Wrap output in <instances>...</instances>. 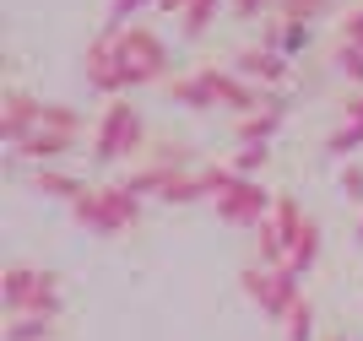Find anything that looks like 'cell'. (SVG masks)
I'll list each match as a JSON object with an SVG mask.
<instances>
[{"mask_svg": "<svg viewBox=\"0 0 363 341\" xmlns=\"http://www.w3.org/2000/svg\"><path fill=\"white\" fill-rule=\"evenodd\" d=\"M0 303L6 314H44V320H60L65 314V298H60V276L55 271H38V266H6L0 276Z\"/></svg>", "mask_w": 363, "mask_h": 341, "instance_id": "obj_1", "label": "cell"}, {"mask_svg": "<svg viewBox=\"0 0 363 341\" xmlns=\"http://www.w3.org/2000/svg\"><path fill=\"white\" fill-rule=\"evenodd\" d=\"M71 211H76V223L87 228V233L114 238V233H125V228L141 223V195H130L125 184H87V195H82Z\"/></svg>", "mask_w": 363, "mask_h": 341, "instance_id": "obj_2", "label": "cell"}, {"mask_svg": "<svg viewBox=\"0 0 363 341\" xmlns=\"http://www.w3.org/2000/svg\"><path fill=\"white\" fill-rule=\"evenodd\" d=\"M114 49H120V65H125V82L130 87H152V82H163L168 76V44L157 38L152 28H125V33H114Z\"/></svg>", "mask_w": 363, "mask_h": 341, "instance_id": "obj_3", "label": "cell"}, {"mask_svg": "<svg viewBox=\"0 0 363 341\" xmlns=\"http://www.w3.org/2000/svg\"><path fill=\"white\" fill-rule=\"evenodd\" d=\"M141 114L136 104H125V98H114V104L104 108V119H98V130H92V163H120V157H130V152H141Z\"/></svg>", "mask_w": 363, "mask_h": 341, "instance_id": "obj_4", "label": "cell"}, {"mask_svg": "<svg viewBox=\"0 0 363 341\" xmlns=\"http://www.w3.org/2000/svg\"><path fill=\"white\" fill-rule=\"evenodd\" d=\"M239 282H244V293H250V303H255L266 320H288L293 314V303H298V276L293 271H266V266H244L239 271Z\"/></svg>", "mask_w": 363, "mask_h": 341, "instance_id": "obj_5", "label": "cell"}, {"mask_svg": "<svg viewBox=\"0 0 363 341\" xmlns=\"http://www.w3.org/2000/svg\"><path fill=\"white\" fill-rule=\"evenodd\" d=\"M272 217L288 228V271H293V276H303V271L320 260V228H315V217H309L288 190H277V211H272Z\"/></svg>", "mask_w": 363, "mask_h": 341, "instance_id": "obj_6", "label": "cell"}, {"mask_svg": "<svg viewBox=\"0 0 363 341\" xmlns=\"http://www.w3.org/2000/svg\"><path fill=\"white\" fill-rule=\"evenodd\" d=\"M212 206H217V223H228V228H250V233H255V228L277 211V195L266 190L260 179H239V184H233L223 201H212Z\"/></svg>", "mask_w": 363, "mask_h": 341, "instance_id": "obj_7", "label": "cell"}, {"mask_svg": "<svg viewBox=\"0 0 363 341\" xmlns=\"http://www.w3.org/2000/svg\"><path fill=\"white\" fill-rule=\"evenodd\" d=\"M201 76H206V87L217 92V104L233 108L239 119L260 114V108H266V98H272V92H260L255 82H244L239 71H223V65H201Z\"/></svg>", "mask_w": 363, "mask_h": 341, "instance_id": "obj_8", "label": "cell"}, {"mask_svg": "<svg viewBox=\"0 0 363 341\" xmlns=\"http://www.w3.org/2000/svg\"><path fill=\"white\" fill-rule=\"evenodd\" d=\"M82 76H87L92 92H104V98H125L130 92V82H125V65H120V49H114V38H98V44H87V60H82Z\"/></svg>", "mask_w": 363, "mask_h": 341, "instance_id": "obj_9", "label": "cell"}, {"mask_svg": "<svg viewBox=\"0 0 363 341\" xmlns=\"http://www.w3.org/2000/svg\"><path fill=\"white\" fill-rule=\"evenodd\" d=\"M233 71H239L244 82H255V87H282V82L293 76V65H288V55H277V49L250 44V49L233 55Z\"/></svg>", "mask_w": 363, "mask_h": 341, "instance_id": "obj_10", "label": "cell"}, {"mask_svg": "<svg viewBox=\"0 0 363 341\" xmlns=\"http://www.w3.org/2000/svg\"><path fill=\"white\" fill-rule=\"evenodd\" d=\"M38 108H44V98H33L22 87H6V104H0V135H6V147H16L38 125Z\"/></svg>", "mask_w": 363, "mask_h": 341, "instance_id": "obj_11", "label": "cell"}, {"mask_svg": "<svg viewBox=\"0 0 363 341\" xmlns=\"http://www.w3.org/2000/svg\"><path fill=\"white\" fill-rule=\"evenodd\" d=\"M76 141H82V135H71V130H44V125H38V130H28L11 152H16V157H28V163H38V168H49L55 157H65Z\"/></svg>", "mask_w": 363, "mask_h": 341, "instance_id": "obj_12", "label": "cell"}, {"mask_svg": "<svg viewBox=\"0 0 363 341\" xmlns=\"http://www.w3.org/2000/svg\"><path fill=\"white\" fill-rule=\"evenodd\" d=\"M282 119H288V104L272 92L260 114H250V119H239V125H233V135H239V147H272V135L282 130Z\"/></svg>", "mask_w": 363, "mask_h": 341, "instance_id": "obj_13", "label": "cell"}, {"mask_svg": "<svg viewBox=\"0 0 363 341\" xmlns=\"http://www.w3.org/2000/svg\"><path fill=\"white\" fill-rule=\"evenodd\" d=\"M168 98H174V104H184V108H217V92L206 87V76H174V82H168Z\"/></svg>", "mask_w": 363, "mask_h": 341, "instance_id": "obj_14", "label": "cell"}, {"mask_svg": "<svg viewBox=\"0 0 363 341\" xmlns=\"http://www.w3.org/2000/svg\"><path fill=\"white\" fill-rule=\"evenodd\" d=\"M33 190H44V195H55V201H65V206H76V201L87 195V184L60 174V168H38V174H33Z\"/></svg>", "mask_w": 363, "mask_h": 341, "instance_id": "obj_15", "label": "cell"}, {"mask_svg": "<svg viewBox=\"0 0 363 341\" xmlns=\"http://www.w3.org/2000/svg\"><path fill=\"white\" fill-rule=\"evenodd\" d=\"M60 320H44V314H16L6 320V341H55Z\"/></svg>", "mask_w": 363, "mask_h": 341, "instance_id": "obj_16", "label": "cell"}, {"mask_svg": "<svg viewBox=\"0 0 363 341\" xmlns=\"http://www.w3.org/2000/svg\"><path fill=\"white\" fill-rule=\"evenodd\" d=\"M201 195H206V179L184 168V174H168V184H163L157 201H168V206H190V201H201Z\"/></svg>", "mask_w": 363, "mask_h": 341, "instance_id": "obj_17", "label": "cell"}, {"mask_svg": "<svg viewBox=\"0 0 363 341\" xmlns=\"http://www.w3.org/2000/svg\"><path fill=\"white\" fill-rule=\"evenodd\" d=\"M282 330H288V341H315V303H309V298H298V303H293V314L282 320Z\"/></svg>", "mask_w": 363, "mask_h": 341, "instance_id": "obj_18", "label": "cell"}, {"mask_svg": "<svg viewBox=\"0 0 363 341\" xmlns=\"http://www.w3.org/2000/svg\"><path fill=\"white\" fill-rule=\"evenodd\" d=\"M358 147H363V125H352V119H342V125L325 135V152H331V157H352Z\"/></svg>", "mask_w": 363, "mask_h": 341, "instance_id": "obj_19", "label": "cell"}, {"mask_svg": "<svg viewBox=\"0 0 363 341\" xmlns=\"http://www.w3.org/2000/svg\"><path fill=\"white\" fill-rule=\"evenodd\" d=\"M266 163H272V147H239L233 157H228V168H233L239 179H260Z\"/></svg>", "mask_w": 363, "mask_h": 341, "instance_id": "obj_20", "label": "cell"}, {"mask_svg": "<svg viewBox=\"0 0 363 341\" xmlns=\"http://www.w3.org/2000/svg\"><path fill=\"white\" fill-rule=\"evenodd\" d=\"M147 6H157V0H108V38H114V33H125V28H136V22H130V16H141L147 11Z\"/></svg>", "mask_w": 363, "mask_h": 341, "instance_id": "obj_21", "label": "cell"}, {"mask_svg": "<svg viewBox=\"0 0 363 341\" xmlns=\"http://www.w3.org/2000/svg\"><path fill=\"white\" fill-rule=\"evenodd\" d=\"M217 6H223V0H196V6H190V11L179 16L184 38H201V33L212 28V22H217Z\"/></svg>", "mask_w": 363, "mask_h": 341, "instance_id": "obj_22", "label": "cell"}, {"mask_svg": "<svg viewBox=\"0 0 363 341\" xmlns=\"http://www.w3.org/2000/svg\"><path fill=\"white\" fill-rule=\"evenodd\" d=\"M277 11L288 16V22H309V28H315L320 16L331 11V0H282V6H277Z\"/></svg>", "mask_w": 363, "mask_h": 341, "instance_id": "obj_23", "label": "cell"}, {"mask_svg": "<svg viewBox=\"0 0 363 341\" xmlns=\"http://www.w3.org/2000/svg\"><path fill=\"white\" fill-rule=\"evenodd\" d=\"M201 179H206V195H212V201H223V195L233 190V184H239V174H233L228 163H212V168H201Z\"/></svg>", "mask_w": 363, "mask_h": 341, "instance_id": "obj_24", "label": "cell"}, {"mask_svg": "<svg viewBox=\"0 0 363 341\" xmlns=\"http://www.w3.org/2000/svg\"><path fill=\"white\" fill-rule=\"evenodd\" d=\"M336 71H342V76H347V82H358V87H363V49L358 44H336Z\"/></svg>", "mask_w": 363, "mask_h": 341, "instance_id": "obj_25", "label": "cell"}, {"mask_svg": "<svg viewBox=\"0 0 363 341\" xmlns=\"http://www.w3.org/2000/svg\"><path fill=\"white\" fill-rule=\"evenodd\" d=\"M336 28H342V44H363V0L347 6V16H336Z\"/></svg>", "mask_w": 363, "mask_h": 341, "instance_id": "obj_26", "label": "cell"}, {"mask_svg": "<svg viewBox=\"0 0 363 341\" xmlns=\"http://www.w3.org/2000/svg\"><path fill=\"white\" fill-rule=\"evenodd\" d=\"M272 6H282V0H228L233 22H255V16H260V11H272Z\"/></svg>", "mask_w": 363, "mask_h": 341, "instance_id": "obj_27", "label": "cell"}, {"mask_svg": "<svg viewBox=\"0 0 363 341\" xmlns=\"http://www.w3.org/2000/svg\"><path fill=\"white\" fill-rule=\"evenodd\" d=\"M342 195H347V201H363V168H342Z\"/></svg>", "mask_w": 363, "mask_h": 341, "instance_id": "obj_28", "label": "cell"}, {"mask_svg": "<svg viewBox=\"0 0 363 341\" xmlns=\"http://www.w3.org/2000/svg\"><path fill=\"white\" fill-rule=\"evenodd\" d=\"M342 119H352V125H363V92H352L347 104H342Z\"/></svg>", "mask_w": 363, "mask_h": 341, "instance_id": "obj_29", "label": "cell"}, {"mask_svg": "<svg viewBox=\"0 0 363 341\" xmlns=\"http://www.w3.org/2000/svg\"><path fill=\"white\" fill-rule=\"evenodd\" d=\"M190 6H196V0H157V11H174V16H184Z\"/></svg>", "mask_w": 363, "mask_h": 341, "instance_id": "obj_30", "label": "cell"}, {"mask_svg": "<svg viewBox=\"0 0 363 341\" xmlns=\"http://www.w3.org/2000/svg\"><path fill=\"white\" fill-rule=\"evenodd\" d=\"M325 341H347V336H325Z\"/></svg>", "mask_w": 363, "mask_h": 341, "instance_id": "obj_31", "label": "cell"}, {"mask_svg": "<svg viewBox=\"0 0 363 341\" xmlns=\"http://www.w3.org/2000/svg\"><path fill=\"white\" fill-rule=\"evenodd\" d=\"M358 244H363V223H358Z\"/></svg>", "mask_w": 363, "mask_h": 341, "instance_id": "obj_32", "label": "cell"}, {"mask_svg": "<svg viewBox=\"0 0 363 341\" xmlns=\"http://www.w3.org/2000/svg\"><path fill=\"white\" fill-rule=\"evenodd\" d=\"M358 49H363V44H358Z\"/></svg>", "mask_w": 363, "mask_h": 341, "instance_id": "obj_33", "label": "cell"}]
</instances>
